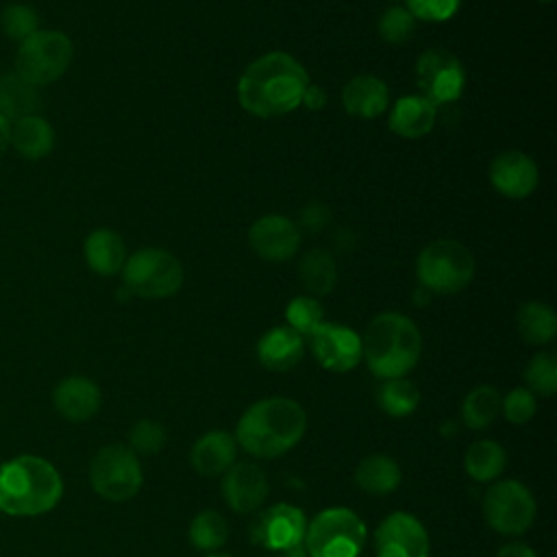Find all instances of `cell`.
<instances>
[{
  "mask_svg": "<svg viewBox=\"0 0 557 557\" xmlns=\"http://www.w3.org/2000/svg\"><path fill=\"white\" fill-rule=\"evenodd\" d=\"M420 352L422 335L416 322L396 311L374 315L361 335V359L381 381L411 372L420 361Z\"/></svg>",
  "mask_w": 557,
  "mask_h": 557,
  "instance_id": "obj_4",
  "label": "cell"
},
{
  "mask_svg": "<svg viewBox=\"0 0 557 557\" xmlns=\"http://www.w3.org/2000/svg\"><path fill=\"white\" fill-rule=\"evenodd\" d=\"M494 557H537L535 550L522 542H507L503 544Z\"/></svg>",
  "mask_w": 557,
  "mask_h": 557,
  "instance_id": "obj_42",
  "label": "cell"
},
{
  "mask_svg": "<svg viewBox=\"0 0 557 557\" xmlns=\"http://www.w3.org/2000/svg\"><path fill=\"white\" fill-rule=\"evenodd\" d=\"M205 557H233V555H226V553H205Z\"/></svg>",
  "mask_w": 557,
  "mask_h": 557,
  "instance_id": "obj_45",
  "label": "cell"
},
{
  "mask_svg": "<svg viewBox=\"0 0 557 557\" xmlns=\"http://www.w3.org/2000/svg\"><path fill=\"white\" fill-rule=\"evenodd\" d=\"M307 516L292 503L265 507L250 527V537L257 546L285 557H302L305 553Z\"/></svg>",
  "mask_w": 557,
  "mask_h": 557,
  "instance_id": "obj_11",
  "label": "cell"
},
{
  "mask_svg": "<svg viewBox=\"0 0 557 557\" xmlns=\"http://www.w3.org/2000/svg\"><path fill=\"white\" fill-rule=\"evenodd\" d=\"M500 413L511 424H527L537 413V398L531 389L516 387L505 398H500Z\"/></svg>",
  "mask_w": 557,
  "mask_h": 557,
  "instance_id": "obj_37",
  "label": "cell"
},
{
  "mask_svg": "<svg viewBox=\"0 0 557 557\" xmlns=\"http://www.w3.org/2000/svg\"><path fill=\"white\" fill-rule=\"evenodd\" d=\"M89 485L109 503H126L139 494L144 470L126 444H107L89 461Z\"/></svg>",
  "mask_w": 557,
  "mask_h": 557,
  "instance_id": "obj_7",
  "label": "cell"
},
{
  "mask_svg": "<svg viewBox=\"0 0 557 557\" xmlns=\"http://www.w3.org/2000/svg\"><path fill=\"white\" fill-rule=\"evenodd\" d=\"M237 442L233 433L213 429L202 433L189 450V463L200 476H222L237 459Z\"/></svg>",
  "mask_w": 557,
  "mask_h": 557,
  "instance_id": "obj_19",
  "label": "cell"
},
{
  "mask_svg": "<svg viewBox=\"0 0 557 557\" xmlns=\"http://www.w3.org/2000/svg\"><path fill=\"white\" fill-rule=\"evenodd\" d=\"M298 276L309 294L324 296L335 287L337 281L335 259L322 248L307 250L298 263Z\"/></svg>",
  "mask_w": 557,
  "mask_h": 557,
  "instance_id": "obj_30",
  "label": "cell"
},
{
  "mask_svg": "<svg viewBox=\"0 0 557 557\" xmlns=\"http://www.w3.org/2000/svg\"><path fill=\"white\" fill-rule=\"evenodd\" d=\"M416 81L422 96L433 104L455 102L466 83V72L459 59L442 48H431L416 63Z\"/></svg>",
  "mask_w": 557,
  "mask_h": 557,
  "instance_id": "obj_12",
  "label": "cell"
},
{
  "mask_svg": "<svg viewBox=\"0 0 557 557\" xmlns=\"http://www.w3.org/2000/svg\"><path fill=\"white\" fill-rule=\"evenodd\" d=\"M366 537V522L352 509L326 507L307 520L305 553L309 557H359Z\"/></svg>",
  "mask_w": 557,
  "mask_h": 557,
  "instance_id": "obj_5",
  "label": "cell"
},
{
  "mask_svg": "<svg viewBox=\"0 0 557 557\" xmlns=\"http://www.w3.org/2000/svg\"><path fill=\"white\" fill-rule=\"evenodd\" d=\"M307 431L302 405L289 396H268L252 403L235 424L237 446L255 459H276L289 453Z\"/></svg>",
  "mask_w": 557,
  "mask_h": 557,
  "instance_id": "obj_2",
  "label": "cell"
},
{
  "mask_svg": "<svg viewBox=\"0 0 557 557\" xmlns=\"http://www.w3.org/2000/svg\"><path fill=\"white\" fill-rule=\"evenodd\" d=\"M87 265L100 276H113L126 261V246L122 237L111 228H96L83 244Z\"/></svg>",
  "mask_w": 557,
  "mask_h": 557,
  "instance_id": "obj_24",
  "label": "cell"
},
{
  "mask_svg": "<svg viewBox=\"0 0 557 557\" xmlns=\"http://www.w3.org/2000/svg\"><path fill=\"white\" fill-rule=\"evenodd\" d=\"M507 466V450L496 440H476L463 455V470L476 483L496 481Z\"/></svg>",
  "mask_w": 557,
  "mask_h": 557,
  "instance_id": "obj_26",
  "label": "cell"
},
{
  "mask_svg": "<svg viewBox=\"0 0 557 557\" xmlns=\"http://www.w3.org/2000/svg\"><path fill=\"white\" fill-rule=\"evenodd\" d=\"M435 124V107L424 96L400 98L389 113V128L407 139L426 135Z\"/></svg>",
  "mask_w": 557,
  "mask_h": 557,
  "instance_id": "obj_25",
  "label": "cell"
},
{
  "mask_svg": "<svg viewBox=\"0 0 557 557\" xmlns=\"http://www.w3.org/2000/svg\"><path fill=\"white\" fill-rule=\"evenodd\" d=\"M429 294H431L429 289L420 287V289L413 294V300H416V302H420V305H424V302H429Z\"/></svg>",
  "mask_w": 557,
  "mask_h": 557,
  "instance_id": "obj_44",
  "label": "cell"
},
{
  "mask_svg": "<svg viewBox=\"0 0 557 557\" xmlns=\"http://www.w3.org/2000/svg\"><path fill=\"white\" fill-rule=\"evenodd\" d=\"M272 557H285V555H272Z\"/></svg>",
  "mask_w": 557,
  "mask_h": 557,
  "instance_id": "obj_46",
  "label": "cell"
},
{
  "mask_svg": "<svg viewBox=\"0 0 557 557\" xmlns=\"http://www.w3.org/2000/svg\"><path fill=\"white\" fill-rule=\"evenodd\" d=\"M248 242L259 257L268 261H285L298 250L300 231L285 215H263L250 226Z\"/></svg>",
  "mask_w": 557,
  "mask_h": 557,
  "instance_id": "obj_17",
  "label": "cell"
},
{
  "mask_svg": "<svg viewBox=\"0 0 557 557\" xmlns=\"http://www.w3.org/2000/svg\"><path fill=\"white\" fill-rule=\"evenodd\" d=\"M122 278L128 294L141 298H165L178 292L183 283V268L168 250L141 248L124 261Z\"/></svg>",
  "mask_w": 557,
  "mask_h": 557,
  "instance_id": "obj_10",
  "label": "cell"
},
{
  "mask_svg": "<svg viewBox=\"0 0 557 557\" xmlns=\"http://www.w3.org/2000/svg\"><path fill=\"white\" fill-rule=\"evenodd\" d=\"M74 59L72 39L52 28H39L35 35L17 44L15 72L35 87L59 81Z\"/></svg>",
  "mask_w": 557,
  "mask_h": 557,
  "instance_id": "obj_6",
  "label": "cell"
},
{
  "mask_svg": "<svg viewBox=\"0 0 557 557\" xmlns=\"http://www.w3.org/2000/svg\"><path fill=\"white\" fill-rule=\"evenodd\" d=\"M57 135L52 124L39 115L30 113L11 122V148L28 161H39L48 157L54 148Z\"/></svg>",
  "mask_w": 557,
  "mask_h": 557,
  "instance_id": "obj_21",
  "label": "cell"
},
{
  "mask_svg": "<svg viewBox=\"0 0 557 557\" xmlns=\"http://www.w3.org/2000/svg\"><path fill=\"white\" fill-rule=\"evenodd\" d=\"M400 481H403V470L398 461L383 453H372L363 457L355 468L357 487L372 496H387L396 492Z\"/></svg>",
  "mask_w": 557,
  "mask_h": 557,
  "instance_id": "obj_22",
  "label": "cell"
},
{
  "mask_svg": "<svg viewBox=\"0 0 557 557\" xmlns=\"http://www.w3.org/2000/svg\"><path fill=\"white\" fill-rule=\"evenodd\" d=\"M307 109L320 111L326 104V91L320 85H307L302 91V100H300Z\"/></svg>",
  "mask_w": 557,
  "mask_h": 557,
  "instance_id": "obj_41",
  "label": "cell"
},
{
  "mask_svg": "<svg viewBox=\"0 0 557 557\" xmlns=\"http://www.w3.org/2000/svg\"><path fill=\"white\" fill-rule=\"evenodd\" d=\"M102 405V392L96 381L72 374L61 379L52 389V407L54 411L74 424L91 420Z\"/></svg>",
  "mask_w": 557,
  "mask_h": 557,
  "instance_id": "obj_16",
  "label": "cell"
},
{
  "mask_svg": "<svg viewBox=\"0 0 557 557\" xmlns=\"http://www.w3.org/2000/svg\"><path fill=\"white\" fill-rule=\"evenodd\" d=\"M542 2H550V0H542Z\"/></svg>",
  "mask_w": 557,
  "mask_h": 557,
  "instance_id": "obj_47",
  "label": "cell"
},
{
  "mask_svg": "<svg viewBox=\"0 0 557 557\" xmlns=\"http://www.w3.org/2000/svg\"><path fill=\"white\" fill-rule=\"evenodd\" d=\"M11 148V122L0 115V157Z\"/></svg>",
  "mask_w": 557,
  "mask_h": 557,
  "instance_id": "obj_43",
  "label": "cell"
},
{
  "mask_svg": "<svg viewBox=\"0 0 557 557\" xmlns=\"http://www.w3.org/2000/svg\"><path fill=\"white\" fill-rule=\"evenodd\" d=\"M187 540L200 553H218L228 540L226 518L215 509H202L191 518Z\"/></svg>",
  "mask_w": 557,
  "mask_h": 557,
  "instance_id": "obj_32",
  "label": "cell"
},
{
  "mask_svg": "<svg viewBox=\"0 0 557 557\" xmlns=\"http://www.w3.org/2000/svg\"><path fill=\"white\" fill-rule=\"evenodd\" d=\"M222 498L235 513L259 511L270 494L265 472L252 461H235L224 474L220 485Z\"/></svg>",
  "mask_w": 557,
  "mask_h": 557,
  "instance_id": "obj_15",
  "label": "cell"
},
{
  "mask_svg": "<svg viewBox=\"0 0 557 557\" xmlns=\"http://www.w3.org/2000/svg\"><path fill=\"white\" fill-rule=\"evenodd\" d=\"M63 498V479L39 455H17L0 466V511L33 518L52 511Z\"/></svg>",
  "mask_w": 557,
  "mask_h": 557,
  "instance_id": "obj_3",
  "label": "cell"
},
{
  "mask_svg": "<svg viewBox=\"0 0 557 557\" xmlns=\"http://www.w3.org/2000/svg\"><path fill=\"white\" fill-rule=\"evenodd\" d=\"M461 0H407V11L426 22H444L453 17Z\"/></svg>",
  "mask_w": 557,
  "mask_h": 557,
  "instance_id": "obj_39",
  "label": "cell"
},
{
  "mask_svg": "<svg viewBox=\"0 0 557 557\" xmlns=\"http://www.w3.org/2000/svg\"><path fill=\"white\" fill-rule=\"evenodd\" d=\"M305 355V337L292 326H274L257 342V357L272 372H287L300 363Z\"/></svg>",
  "mask_w": 557,
  "mask_h": 557,
  "instance_id": "obj_20",
  "label": "cell"
},
{
  "mask_svg": "<svg viewBox=\"0 0 557 557\" xmlns=\"http://www.w3.org/2000/svg\"><path fill=\"white\" fill-rule=\"evenodd\" d=\"M490 181L507 198H527L537 185V168L527 154L509 150L492 161Z\"/></svg>",
  "mask_w": 557,
  "mask_h": 557,
  "instance_id": "obj_18",
  "label": "cell"
},
{
  "mask_svg": "<svg viewBox=\"0 0 557 557\" xmlns=\"http://www.w3.org/2000/svg\"><path fill=\"white\" fill-rule=\"evenodd\" d=\"M376 557H429L431 540L420 522L409 511H392L374 531Z\"/></svg>",
  "mask_w": 557,
  "mask_h": 557,
  "instance_id": "obj_13",
  "label": "cell"
},
{
  "mask_svg": "<svg viewBox=\"0 0 557 557\" xmlns=\"http://www.w3.org/2000/svg\"><path fill=\"white\" fill-rule=\"evenodd\" d=\"M315 361L329 372H350L361 363V335L335 322H322L307 335Z\"/></svg>",
  "mask_w": 557,
  "mask_h": 557,
  "instance_id": "obj_14",
  "label": "cell"
},
{
  "mask_svg": "<svg viewBox=\"0 0 557 557\" xmlns=\"http://www.w3.org/2000/svg\"><path fill=\"white\" fill-rule=\"evenodd\" d=\"M342 104L350 115L376 117L387 107V87L372 74H359L346 83Z\"/></svg>",
  "mask_w": 557,
  "mask_h": 557,
  "instance_id": "obj_23",
  "label": "cell"
},
{
  "mask_svg": "<svg viewBox=\"0 0 557 557\" xmlns=\"http://www.w3.org/2000/svg\"><path fill=\"white\" fill-rule=\"evenodd\" d=\"M0 28L4 37H9L15 44H22L30 35H35L39 26V13L26 4V2H9L2 7L0 13Z\"/></svg>",
  "mask_w": 557,
  "mask_h": 557,
  "instance_id": "obj_33",
  "label": "cell"
},
{
  "mask_svg": "<svg viewBox=\"0 0 557 557\" xmlns=\"http://www.w3.org/2000/svg\"><path fill=\"white\" fill-rule=\"evenodd\" d=\"M524 383L535 396H553L557 392V359L553 352H537L524 368Z\"/></svg>",
  "mask_w": 557,
  "mask_h": 557,
  "instance_id": "obj_34",
  "label": "cell"
},
{
  "mask_svg": "<svg viewBox=\"0 0 557 557\" xmlns=\"http://www.w3.org/2000/svg\"><path fill=\"white\" fill-rule=\"evenodd\" d=\"M416 272L431 294H455L472 281L474 259L459 242L437 239L420 252Z\"/></svg>",
  "mask_w": 557,
  "mask_h": 557,
  "instance_id": "obj_9",
  "label": "cell"
},
{
  "mask_svg": "<svg viewBox=\"0 0 557 557\" xmlns=\"http://www.w3.org/2000/svg\"><path fill=\"white\" fill-rule=\"evenodd\" d=\"M300 222H302V226H305L307 231L318 233V231H322V228L329 224V211H326L324 205L311 202V205H307V207L302 209Z\"/></svg>",
  "mask_w": 557,
  "mask_h": 557,
  "instance_id": "obj_40",
  "label": "cell"
},
{
  "mask_svg": "<svg viewBox=\"0 0 557 557\" xmlns=\"http://www.w3.org/2000/svg\"><path fill=\"white\" fill-rule=\"evenodd\" d=\"M285 318H287V326H292L296 333L307 337L318 324L324 322L322 320L324 311L313 296H296L289 300L285 309Z\"/></svg>",
  "mask_w": 557,
  "mask_h": 557,
  "instance_id": "obj_36",
  "label": "cell"
},
{
  "mask_svg": "<svg viewBox=\"0 0 557 557\" xmlns=\"http://www.w3.org/2000/svg\"><path fill=\"white\" fill-rule=\"evenodd\" d=\"M516 322H518L520 337L533 346H544V344L553 342V337L557 333V315L544 302H535V300L524 302L518 309Z\"/></svg>",
  "mask_w": 557,
  "mask_h": 557,
  "instance_id": "obj_28",
  "label": "cell"
},
{
  "mask_svg": "<svg viewBox=\"0 0 557 557\" xmlns=\"http://www.w3.org/2000/svg\"><path fill=\"white\" fill-rule=\"evenodd\" d=\"M165 429L161 422L152 418H139L131 429H128V448L137 457H152L159 455L165 446Z\"/></svg>",
  "mask_w": 557,
  "mask_h": 557,
  "instance_id": "obj_35",
  "label": "cell"
},
{
  "mask_svg": "<svg viewBox=\"0 0 557 557\" xmlns=\"http://www.w3.org/2000/svg\"><path fill=\"white\" fill-rule=\"evenodd\" d=\"M416 17L403 7H389L379 20V35L389 44H405L413 35Z\"/></svg>",
  "mask_w": 557,
  "mask_h": 557,
  "instance_id": "obj_38",
  "label": "cell"
},
{
  "mask_svg": "<svg viewBox=\"0 0 557 557\" xmlns=\"http://www.w3.org/2000/svg\"><path fill=\"white\" fill-rule=\"evenodd\" d=\"M483 518L492 531L505 537L524 535L537 513L533 492L518 479L492 481L481 500Z\"/></svg>",
  "mask_w": 557,
  "mask_h": 557,
  "instance_id": "obj_8",
  "label": "cell"
},
{
  "mask_svg": "<svg viewBox=\"0 0 557 557\" xmlns=\"http://www.w3.org/2000/svg\"><path fill=\"white\" fill-rule=\"evenodd\" d=\"M39 96L37 87L22 78L15 70L0 74V115L9 122L37 113Z\"/></svg>",
  "mask_w": 557,
  "mask_h": 557,
  "instance_id": "obj_27",
  "label": "cell"
},
{
  "mask_svg": "<svg viewBox=\"0 0 557 557\" xmlns=\"http://www.w3.org/2000/svg\"><path fill=\"white\" fill-rule=\"evenodd\" d=\"M307 85V72L292 54L268 52L239 76L237 100L250 115L276 117L300 104Z\"/></svg>",
  "mask_w": 557,
  "mask_h": 557,
  "instance_id": "obj_1",
  "label": "cell"
},
{
  "mask_svg": "<svg viewBox=\"0 0 557 557\" xmlns=\"http://www.w3.org/2000/svg\"><path fill=\"white\" fill-rule=\"evenodd\" d=\"M376 405L389 418H407L420 405V389L405 376L383 379L376 387Z\"/></svg>",
  "mask_w": 557,
  "mask_h": 557,
  "instance_id": "obj_29",
  "label": "cell"
},
{
  "mask_svg": "<svg viewBox=\"0 0 557 557\" xmlns=\"http://www.w3.org/2000/svg\"><path fill=\"white\" fill-rule=\"evenodd\" d=\"M500 394L492 385H476L461 403V422L472 431L490 426L500 413Z\"/></svg>",
  "mask_w": 557,
  "mask_h": 557,
  "instance_id": "obj_31",
  "label": "cell"
}]
</instances>
